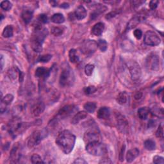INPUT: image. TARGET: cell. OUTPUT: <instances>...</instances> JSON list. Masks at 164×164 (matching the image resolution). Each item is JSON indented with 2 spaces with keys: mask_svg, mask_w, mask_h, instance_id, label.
Listing matches in <instances>:
<instances>
[{
  "mask_svg": "<svg viewBox=\"0 0 164 164\" xmlns=\"http://www.w3.org/2000/svg\"><path fill=\"white\" fill-rule=\"evenodd\" d=\"M76 137L70 131L63 130L58 135L56 144L60 149L66 155L72 151L75 144Z\"/></svg>",
  "mask_w": 164,
  "mask_h": 164,
  "instance_id": "cell-1",
  "label": "cell"
},
{
  "mask_svg": "<svg viewBox=\"0 0 164 164\" xmlns=\"http://www.w3.org/2000/svg\"><path fill=\"white\" fill-rule=\"evenodd\" d=\"M47 34L48 31L46 28H42L39 24L35 26L34 33L31 39V47L35 52L42 51V44Z\"/></svg>",
  "mask_w": 164,
  "mask_h": 164,
  "instance_id": "cell-2",
  "label": "cell"
},
{
  "mask_svg": "<svg viewBox=\"0 0 164 164\" xmlns=\"http://www.w3.org/2000/svg\"><path fill=\"white\" fill-rule=\"evenodd\" d=\"M26 124L21 122V119L19 117H15L8 124V130L10 134L15 137L26 129Z\"/></svg>",
  "mask_w": 164,
  "mask_h": 164,
  "instance_id": "cell-3",
  "label": "cell"
},
{
  "mask_svg": "<svg viewBox=\"0 0 164 164\" xmlns=\"http://www.w3.org/2000/svg\"><path fill=\"white\" fill-rule=\"evenodd\" d=\"M86 151L93 156H102L107 153V147L100 142H93L86 145Z\"/></svg>",
  "mask_w": 164,
  "mask_h": 164,
  "instance_id": "cell-4",
  "label": "cell"
},
{
  "mask_svg": "<svg viewBox=\"0 0 164 164\" xmlns=\"http://www.w3.org/2000/svg\"><path fill=\"white\" fill-rule=\"evenodd\" d=\"M47 135V131L46 130L42 131L37 130L31 135L28 140V146L30 148H32L37 146L41 140Z\"/></svg>",
  "mask_w": 164,
  "mask_h": 164,
  "instance_id": "cell-5",
  "label": "cell"
},
{
  "mask_svg": "<svg viewBox=\"0 0 164 164\" xmlns=\"http://www.w3.org/2000/svg\"><path fill=\"white\" fill-rule=\"evenodd\" d=\"M127 66H128L132 80L134 81L139 80L142 75L141 69L139 63L135 61L132 60L128 62Z\"/></svg>",
  "mask_w": 164,
  "mask_h": 164,
  "instance_id": "cell-6",
  "label": "cell"
},
{
  "mask_svg": "<svg viewBox=\"0 0 164 164\" xmlns=\"http://www.w3.org/2000/svg\"><path fill=\"white\" fill-rule=\"evenodd\" d=\"M98 48L97 42L92 40H87L83 42L80 47V50L84 55H91L96 51Z\"/></svg>",
  "mask_w": 164,
  "mask_h": 164,
  "instance_id": "cell-7",
  "label": "cell"
},
{
  "mask_svg": "<svg viewBox=\"0 0 164 164\" xmlns=\"http://www.w3.org/2000/svg\"><path fill=\"white\" fill-rule=\"evenodd\" d=\"M161 40L155 31H147L144 35V43L148 46H156L160 44Z\"/></svg>",
  "mask_w": 164,
  "mask_h": 164,
  "instance_id": "cell-8",
  "label": "cell"
},
{
  "mask_svg": "<svg viewBox=\"0 0 164 164\" xmlns=\"http://www.w3.org/2000/svg\"><path fill=\"white\" fill-rule=\"evenodd\" d=\"M146 66L152 71H158L160 69V59L155 54H151L147 57Z\"/></svg>",
  "mask_w": 164,
  "mask_h": 164,
  "instance_id": "cell-9",
  "label": "cell"
},
{
  "mask_svg": "<svg viewBox=\"0 0 164 164\" xmlns=\"http://www.w3.org/2000/svg\"><path fill=\"white\" fill-rule=\"evenodd\" d=\"M100 140L101 135L97 130H89L84 135V141L87 144L93 142H100Z\"/></svg>",
  "mask_w": 164,
  "mask_h": 164,
  "instance_id": "cell-10",
  "label": "cell"
},
{
  "mask_svg": "<svg viewBox=\"0 0 164 164\" xmlns=\"http://www.w3.org/2000/svg\"><path fill=\"white\" fill-rule=\"evenodd\" d=\"M71 71L67 68L64 69L61 72L60 76V85L62 87L68 86L71 83Z\"/></svg>",
  "mask_w": 164,
  "mask_h": 164,
  "instance_id": "cell-11",
  "label": "cell"
},
{
  "mask_svg": "<svg viewBox=\"0 0 164 164\" xmlns=\"http://www.w3.org/2000/svg\"><path fill=\"white\" fill-rule=\"evenodd\" d=\"M14 100V96L12 94H7L6 96L3 98H2L1 99V105H0V110H1V113L3 114L6 111L7 107L11 104Z\"/></svg>",
  "mask_w": 164,
  "mask_h": 164,
  "instance_id": "cell-12",
  "label": "cell"
},
{
  "mask_svg": "<svg viewBox=\"0 0 164 164\" xmlns=\"http://www.w3.org/2000/svg\"><path fill=\"white\" fill-rule=\"evenodd\" d=\"M76 108V107L75 105H66L59 110V115L60 117H67V116L71 115L75 110Z\"/></svg>",
  "mask_w": 164,
  "mask_h": 164,
  "instance_id": "cell-13",
  "label": "cell"
},
{
  "mask_svg": "<svg viewBox=\"0 0 164 164\" xmlns=\"http://www.w3.org/2000/svg\"><path fill=\"white\" fill-rule=\"evenodd\" d=\"M45 110V105L42 102L37 103L31 109V112L34 117H39Z\"/></svg>",
  "mask_w": 164,
  "mask_h": 164,
  "instance_id": "cell-14",
  "label": "cell"
},
{
  "mask_svg": "<svg viewBox=\"0 0 164 164\" xmlns=\"http://www.w3.org/2000/svg\"><path fill=\"white\" fill-rule=\"evenodd\" d=\"M21 154H20V147L19 144L14 145L12 147L11 153H10V159L11 160L12 162L15 163L17 162L20 158Z\"/></svg>",
  "mask_w": 164,
  "mask_h": 164,
  "instance_id": "cell-15",
  "label": "cell"
},
{
  "mask_svg": "<svg viewBox=\"0 0 164 164\" xmlns=\"http://www.w3.org/2000/svg\"><path fill=\"white\" fill-rule=\"evenodd\" d=\"M117 122L118 125V128L122 132H125L127 130L128 126V121L121 114H117Z\"/></svg>",
  "mask_w": 164,
  "mask_h": 164,
  "instance_id": "cell-16",
  "label": "cell"
},
{
  "mask_svg": "<svg viewBox=\"0 0 164 164\" xmlns=\"http://www.w3.org/2000/svg\"><path fill=\"white\" fill-rule=\"evenodd\" d=\"M139 155V150L137 148H134L129 150L126 153V159L128 163L133 162L135 158Z\"/></svg>",
  "mask_w": 164,
  "mask_h": 164,
  "instance_id": "cell-17",
  "label": "cell"
},
{
  "mask_svg": "<svg viewBox=\"0 0 164 164\" xmlns=\"http://www.w3.org/2000/svg\"><path fill=\"white\" fill-rule=\"evenodd\" d=\"M87 12L86 9L82 5H80L75 10V18L78 20H82L87 17Z\"/></svg>",
  "mask_w": 164,
  "mask_h": 164,
  "instance_id": "cell-18",
  "label": "cell"
},
{
  "mask_svg": "<svg viewBox=\"0 0 164 164\" xmlns=\"http://www.w3.org/2000/svg\"><path fill=\"white\" fill-rule=\"evenodd\" d=\"M110 110L108 107H101L98 111L97 116L100 119H107L110 117Z\"/></svg>",
  "mask_w": 164,
  "mask_h": 164,
  "instance_id": "cell-19",
  "label": "cell"
},
{
  "mask_svg": "<svg viewBox=\"0 0 164 164\" xmlns=\"http://www.w3.org/2000/svg\"><path fill=\"white\" fill-rule=\"evenodd\" d=\"M50 71L44 67H38L35 71V76L38 78L46 79L50 75Z\"/></svg>",
  "mask_w": 164,
  "mask_h": 164,
  "instance_id": "cell-20",
  "label": "cell"
},
{
  "mask_svg": "<svg viewBox=\"0 0 164 164\" xmlns=\"http://www.w3.org/2000/svg\"><path fill=\"white\" fill-rule=\"evenodd\" d=\"M105 30V24L103 23H98L92 28V34L96 36L101 35Z\"/></svg>",
  "mask_w": 164,
  "mask_h": 164,
  "instance_id": "cell-21",
  "label": "cell"
},
{
  "mask_svg": "<svg viewBox=\"0 0 164 164\" xmlns=\"http://www.w3.org/2000/svg\"><path fill=\"white\" fill-rule=\"evenodd\" d=\"M87 112L86 111H82V112H78L74 116L71 121V123L73 124H76L80 123L81 121L85 119L87 117Z\"/></svg>",
  "mask_w": 164,
  "mask_h": 164,
  "instance_id": "cell-22",
  "label": "cell"
},
{
  "mask_svg": "<svg viewBox=\"0 0 164 164\" xmlns=\"http://www.w3.org/2000/svg\"><path fill=\"white\" fill-rule=\"evenodd\" d=\"M21 17H22V19L26 24H28L34 17L33 12L29 10H24L22 13V15H21Z\"/></svg>",
  "mask_w": 164,
  "mask_h": 164,
  "instance_id": "cell-23",
  "label": "cell"
},
{
  "mask_svg": "<svg viewBox=\"0 0 164 164\" xmlns=\"http://www.w3.org/2000/svg\"><path fill=\"white\" fill-rule=\"evenodd\" d=\"M138 116L141 120H146L150 114V110L147 107H142L138 110Z\"/></svg>",
  "mask_w": 164,
  "mask_h": 164,
  "instance_id": "cell-24",
  "label": "cell"
},
{
  "mask_svg": "<svg viewBox=\"0 0 164 164\" xmlns=\"http://www.w3.org/2000/svg\"><path fill=\"white\" fill-rule=\"evenodd\" d=\"M128 95L126 92H120L118 96L117 97V102L119 104V105H124L128 101Z\"/></svg>",
  "mask_w": 164,
  "mask_h": 164,
  "instance_id": "cell-25",
  "label": "cell"
},
{
  "mask_svg": "<svg viewBox=\"0 0 164 164\" xmlns=\"http://www.w3.org/2000/svg\"><path fill=\"white\" fill-rule=\"evenodd\" d=\"M51 20L53 23L56 24H61L65 21V18L62 14L57 13L55 14L51 18Z\"/></svg>",
  "mask_w": 164,
  "mask_h": 164,
  "instance_id": "cell-26",
  "label": "cell"
},
{
  "mask_svg": "<svg viewBox=\"0 0 164 164\" xmlns=\"http://www.w3.org/2000/svg\"><path fill=\"white\" fill-rule=\"evenodd\" d=\"M13 34H14V30H13L12 26L7 25L3 30L2 35L5 38H9L13 36Z\"/></svg>",
  "mask_w": 164,
  "mask_h": 164,
  "instance_id": "cell-27",
  "label": "cell"
},
{
  "mask_svg": "<svg viewBox=\"0 0 164 164\" xmlns=\"http://www.w3.org/2000/svg\"><path fill=\"white\" fill-rule=\"evenodd\" d=\"M83 107L87 112L94 113L96 109V104L94 102H88L84 105Z\"/></svg>",
  "mask_w": 164,
  "mask_h": 164,
  "instance_id": "cell-28",
  "label": "cell"
},
{
  "mask_svg": "<svg viewBox=\"0 0 164 164\" xmlns=\"http://www.w3.org/2000/svg\"><path fill=\"white\" fill-rule=\"evenodd\" d=\"M142 19H143V18H142L141 17H139V16L134 17L130 21V23H128V28L129 29H132L135 28V26H137V24H139L141 22V21Z\"/></svg>",
  "mask_w": 164,
  "mask_h": 164,
  "instance_id": "cell-29",
  "label": "cell"
},
{
  "mask_svg": "<svg viewBox=\"0 0 164 164\" xmlns=\"http://www.w3.org/2000/svg\"><path fill=\"white\" fill-rule=\"evenodd\" d=\"M69 58L70 61L75 63L79 61V57L76 55V51L75 49H71L69 53Z\"/></svg>",
  "mask_w": 164,
  "mask_h": 164,
  "instance_id": "cell-30",
  "label": "cell"
},
{
  "mask_svg": "<svg viewBox=\"0 0 164 164\" xmlns=\"http://www.w3.org/2000/svg\"><path fill=\"white\" fill-rule=\"evenodd\" d=\"M144 146L146 149L149 151H153L156 149V144L154 140L148 139L144 142Z\"/></svg>",
  "mask_w": 164,
  "mask_h": 164,
  "instance_id": "cell-31",
  "label": "cell"
},
{
  "mask_svg": "<svg viewBox=\"0 0 164 164\" xmlns=\"http://www.w3.org/2000/svg\"><path fill=\"white\" fill-rule=\"evenodd\" d=\"M97 44H98V48L102 52H105L106 50H107L108 44H107V42L105 40L99 39L97 42Z\"/></svg>",
  "mask_w": 164,
  "mask_h": 164,
  "instance_id": "cell-32",
  "label": "cell"
},
{
  "mask_svg": "<svg viewBox=\"0 0 164 164\" xmlns=\"http://www.w3.org/2000/svg\"><path fill=\"white\" fill-rule=\"evenodd\" d=\"M151 112L153 115L157 116V117H163V110L162 108H160L158 107L153 108V110H151Z\"/></svg>",
  "mask_w": 164,
  "mask_h": 164,
  "instance_id": "cell-33",
  "label": "cell"
},
{
  "mask_svg": "<svg viewBox=\"0 0 164 164\" xmlns=\"http://www.w3.org/2000/svg\"><path fill=\"white\" fill-rule=\"evenodd\" d=\"M107 8H106V7H103L100 8H98V10H95V11L91 14V18H92V19H95V18H96L97 17L99 16V15H100L101 14L103 13L104 12H105L106 10H107Z\"/></svg>",
  "mask_w": 164,
  "mask_h": 164,
  "instance_id": "cell-34",
  "label": "cell"
},
{
  "mask_svg": "<svg viewBox=\"0 0 164 164\" xmlns=\"http://www.w3.org/2000/svg\"><path fill=\"white\" fill-rule=\"evenodd\" d=\"M0 6H1L2 8L5 10V11H8V10L11 9L12 5V3L9 1H3L1 2Z\"/></svg>",
  "mask_w": 164,
  "mask_h": 164,
  "instance_id": "cell-35",
  "label": "cell"
},
{
  "mask_svg": "<svg viewBox=\"0 0 164 164\" xmlns=\"http://www.w3.org/2000/svg\"><path fill=\"white\" fill-rule=\"evenodd\" d=\"M94 69V65L93 64H87L85 67V73L87 76H91Z\"/></svg>",
  "mask_w": 164,
  "mask_h": 164,
  "instance_id": "cell-36",
  "label": "cell"
},
{
  "mask_svg": "<svg viewBox=\"0 0 164 164\" xmlns=\"http://www.w3.org/2000/svg\"><path fill=\"white\" fill-rule=\"evenodd\" d=\"M31 161L32 163H44L41 157L37 154H34L31 157Z\"/></svg>",
  "mask_w": 164,
  "mask_h": 164,
  "instance_id": "cell-37",
  "label": "cell"
},
{
  "mask_svg": "<svg viewBox=\"0 0 164 164\" xmlns=\"http://www.w3.org/2000/svg\"><path fill=\"white\" fill-rule=\"evenodd\" d=\"M8 76L10 79H12V80H15L18 76V72L16 71V68L10 69L8 71Z\"/></svg>",
  "mask_w": 164,
  "mask_h": 164,
  "instance_id": "cell-38",
  "label": "cell"
},
{
  "mask_svg": "<svg viewBox=\"0 0 164 164\" xmlns=\"http://www.w3.org/2000/svg\"><path fill=\"white\" fill-rule=\"evenodd\" d=\"M51 58H52L51 55H50V54L44 55L40 56L39 58L38 61L42 63H46V62H48L51 59Z\"/></svg>",
  "mask_w": 164,
  "mask_h": 164,
  "instance_id": "cell-39",
  "label": "cell"
},
{
  "mask_svg": "<svg viewBox=\"0 0 164 164\" xmlns=\"http://www.w3.org/2000/svg\"><path fill=\"white\" fill-rule=\"evenodd\" d=\"M97 91V88L95 86H88L84 88V92L86 95H91L94 94Z\"/></svg>",
  "mask_w": 164,
  "mask_h": 164,
  "instance_id": "cell-40",
  "label": "cell"
},
{
  "mask_svg": "<svg viewBox=\"0 0 164 164\" xmlns=\"http://www.w3.org/2000/svg\"><path fill=\"white\" fill-rule=\"evenodd\" d=\"M51 33L55 36H60L63 34V30L59 27H53L51 28Z\"/></svg>",
  "mask_w": 164,
  "mask_h": 164,
  "instance_id": "cell-41",
  "label": "cell"
},
{
  "mask_svg": "<svg viewBox=\"0 0 164 164\" xmlns=\"http://www.w3.org/2000/svg\"><path fill=\"white\" fill-rule=\"evenodd\" d=\"M156 136L158 137V138H160V139H163V129L162 126L160 124L159 125V127H158V128L157 129L156 131Z\"/></svg>",
  "mask_w": 164,
  "mask_h": 164,
  "instance_id": "cell-42",
  "label": "cell"
},
{
  "mask_svg": "<svg viewBox=\"0 0 164 164\" xmlns=\"http://www.w3.org/2000/svg\"><path fill=\"white\" fill-rule=\"evenodd\" d=\"M153 163L156 164H163L164 163L163 158L160 156H155L153 157Z\"/></svg>",
  "mask_w": 164,
  "mask_h": 164,
  "instance_id": "cell-43",
  "label": "cell"
},
{
  "mask_svg": "<svg viewBox=\"0 0 164 164\" xmlns=\"http://www.w3.org/2000/svg\"><path fill=\"white\" fill-rule=\"evenodd\" d=\"M158 3H159V2L156 1V0H153V1H151L150 2V5H149L150 9L152 10H155L158 7Z\"/></svg>",
  "mask_w": 164,
  "mask_h": 164,
  "instance_id": "cell-44",
  "label": "cell"
},
{
  "mask_svg": "<svg viewBox=\"0 0 164 164\" xmlns=\"http://www.w3.org/2000/svg\"><path fill=\"white\" fill-rule=\"evenodd\" d=\"M133 35L137 39H140L142 37V31L140 29H136L133 31Z\"/></svg>",
  "mask_w": 164,
  "mask_h": 164,
  "instance_id": "cell-45",
  "label": "cell"
},
{
  "mask_svg": "<svg viewBox=\"0 0 164 164\" xmlns=\"http://www.w3.org/2000/svg\"><path fill=\"white\" fill-rule=\"evenodd\" d=\"M39 20L42 23H44V24L47 23V21H48V19H47V15L45 14H40L39 17Z\"/></svg>",
  "mask_w": 164,
  "mask_h": 164,
  "instance_id": "cell-46",
  "label": "cell"
},
{
  "mask_svg": "<svg viewBox=\"0 0 164 164\" xmlns=\"http://www.w3.org/2000/svg\"><path fill=\"white\" fill-rule=\"evenodd\" d=\"M73 163H76V164H87V162L84 159H83V158H77V159H76L75 161Z\"/></svg>",
  "mask_w": 164,
  "mask_h": 164,
  "instance_id": "cell-47",
  "label": "cell"
},
{
  "mask_svg": "<svg viewBox=\"0 0 164 164\" xmlns=\"http://www.w3.org/2000/svg\"><path fill=\"white\" fill-rule=\"evenodd\" d=\"M125 151V145H124L121 149V151L119 155V160L121 162H123L124 161V153Z\"/></svg>",
  "mask_w": 164,
  "mask_h": 164,
  "instance_id": "cell-48",
  "label": "cell"
},
{
  "mask_svg": "<svg viewBox=\"0 0 164 164\" xmlns=\"http://www.w3.org/2000/svg\"><path fill=\"white\" fill-rule=\"evenodd\" d=\"M118 14V12H110L107 15V16H106V19H110L111 18H112L114 17H115L116 15Z\"/></svg>",
  "mask_w": 164,
  "mask_h": 164,
  "instance_id": "cell-49",
  "label": "cell"
},
{
  "mask_svg": "<svg viewBox=\"0 0 164 164\" xmlns=\"http://www.w3.org/2000/svg\"><path fill=\"white\" fill-rule=\"evenodd\" d=\"M142 92H140V91H139V92H137L135 94V99L136 100H139L140 99L142 98Z\"/></svg>",
  "mask_w": 164,
  "mask_h": 164,
  "instance_id": "cell-50",
  "label": "cell"
},
{
  "mask_svg": "<svg viewBox=\"0 0 164 164\" xmlns=\"http://www.w3.org/2000/svg\"><path fill=\"white\" fill-rule=\"evenodd\" d=\"M69 4H68V3H63V4H62V5H60V8H69Z\"/></svg>",
  "mask_w": 164,
  "mask_h": 164,
  "instance_id": "cell-51",
  "label": "cell"
},
{
  "mask_svg": "<svg viewBox=\"0 0 164 164\" xmlns=\"http://www.w3.org/2000/svg\"><path fill=\"white\" fill-rule=\"evenodd\" d=\"M112 163L110 159H107V160H105V159H102L101 161L99 162V163Z\"/></svg>",
  "mask_w": 164,
  "mask_h": 164,
  "instance_id": "cell-52",
  "label": "cell"
},
{
  "mask_svg": "<svg viewBox=\"0 0 164 164\" xmlns=\"http://www.w3.org/2000/svg\"><path fill=\"white\" fill-rule=\"evenodd\" d=\"M1 62H2V68H3V57H2V56Z\"/></svg>",
  "mask_w": 164,
  "mask_h": 164,
  "instance_id": "cell-53",
  "label": "cell"
}]
</instances>
